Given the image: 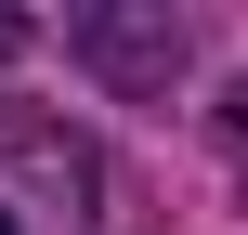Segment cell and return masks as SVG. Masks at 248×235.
Here are the masks:
<instances>
[{
    "label": "cell",
    "instance_id": "obj_2",
    "mask_svg": "<svg viewBox=\"0 0 248 235\" xmlns=\"http://www.w3.org/2000/svg\"><path fill=\"white\" fill-rule=\"evenodd\" d=\"M65 52H78L118 105H170V92H183V65H196V39H183V13H170V0H105V13H78V26H65Z\"/></svg>",
    "mask_w": 248,
    "mask_h": 235
},
{
    "label": "cell",
    "instance_id": "obj_1",
    "mask_svg": "<svg viewBox=\"0 0 248 235\" xmlns=\"http://www.w3.org/2000/svg\"><path fill=\"white\" fill-rule=\"evenodd\" d=\"M0 235H105V157L92 131L0 105Z\"/></svg>",
    "mask_w": 248,
    "mask_h": 235
},
{
    "label": "cell",
    "instance_id": "obj_3",
    "mask_svg": "<svg viewBox=\"0 0 248 235\" xmlns=\"http://www.w3.org/2000/svg\"><path fill=\"white\" fill-rule=\"evenodd\" d=\"M209 131H222V183H235V196H248V78H235V92H222V105H209Z\"/></svg>",
    "mask_w": 248,
    "mask_h": 235
}]
</instances>
